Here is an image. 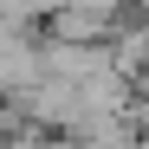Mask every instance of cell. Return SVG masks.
I'll use <instances>...</instances> for the list:
<instances>
[{
  "instance_id": "obj_1",
  "label": "cell",
  "mask_w": 149,
  "mask_h": 149,
  "mask_svg": "<svg viewBox=\"0 0 149 149\" xmlns=\"http://www.w3.org/2000/svg\"><path fill=\"white\" fill-rule=\"evenodd\" d=\"M136 136H143V123H130V110H123L110 123H97L91 136H78V149H136Z\"/></svg>"
}]
</instances>
